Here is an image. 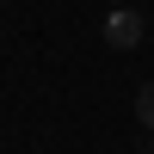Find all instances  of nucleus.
<instances>
[{
    "label": "nucleus",
    "mask_w": 154,
    "mask_h": 154,
    "mask_svg": "<svg viewBox=\"0 0 154 154\" xmlns=\"http://www.w3.org/2000/svg\"><path fill=\"white\" fill-rule=\"evenodd\" d=\"M136 117H142V130H154V80L136 93Z\"/></svg>",
    "instance_id": "nucleus-2"
},
{
    "label": "nucleus",
    "mask_w": 154,
    "mask_h": 154,
    "mask_svg": "<svg viewBox=\"0 0 154 154\" xmlns=\"http://www.w3.org/2000/svg\"><path fill=\"white\" fill-rule=\"evenodd\" d=\"M105 37H111V49H136V43L148 37V25H142V12H130V6H111Z\"/></svg>",
    "instance_id": "nucleus-1"
}]
</instances>
